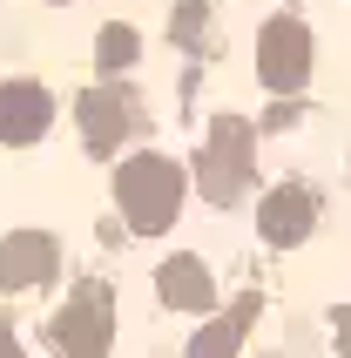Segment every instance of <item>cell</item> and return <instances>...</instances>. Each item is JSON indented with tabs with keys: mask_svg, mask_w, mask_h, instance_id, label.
Returning <instances> with one entry per match:
<instances>
[{
	"mask_svg": "<svg viewBox=\"0 0 351 358\" xmlns=\"http://www.w3.org/2000/svg\"><path fill=\"white\" fill-rule=\"evenodd\" d=\"M257 176V129L243 115H216L210 142H203V162H196V189L210 210H230Z\"/></svg>",
	"mask_w": 351,
	"mask_h": 358,
	"instance_id": "obj_2",
	"label": "cell"
},
{
	"mask_svg": "<svg viewBox=\"0 0 351 358\" xmlns=\"http://www.w3.org/2000/svg\"><path fill=\"white\" fill-rule=\"evenodd\" d=\"M331 338H338V352H351V304L331 311Z\"/></svg>",
	"mask_w": 351,
	"mask_h": 358,
	"instance_id": "obj_13",
	"label": "cell"
},
{
	"mask_svg": "<svg viewBox=\"0 0 351 358\" xmlns=\"http://www.w3.org/2000/svg\"><path fill=\"white\" fill-rule=\"evenodd\" d=\"M257 230H264V243H271V250H291V243H304V237L317 230V196L304 189V182H277V189H264Z\"/></svg>",
	"mask_w": 351,
	"mask_h": 358,
	"instance_id": "obj_6",
	"label": "cell"
},
{
	"mask_svg": "<svg viewBox=\"0 0 351 358\" xmlns=\"http://www.w3.org/2000/svg\"><path fill=\"white\" fill-rule=\"evenodd\" d=\"M203 27H210V7H203V0H189V7H176V14H169V41H176V48H196Z\"/></svg>",
	"mask_w": 351,
	"mask_h": 358,
	"instance_id": "obj_12",
	"label": "cell"
},
{
	"mask_svg": "<svg viewBox=\"0 0 351 358\" xmlns=\"http://www.w3.org/2000/svg\"><path fill=\"white\" fill-rule=\"evenodd\" d=\"M156 298L169 304V311H216L210 264H203V257H169L156 271Z\"/></svg>",
	"mask_w": 351,
	"mask_h": 358,
	"instance_id": "obj_9",
	"label": "cell"
},
{
	"mask_svg": "<svg viewBox=\"0 0 351 358\" xmlns=\"http://www.w3.org/2000/svg\"><path fill=\"white\" fill-rule=\"evenodd\" d=\"M0 358H27V352H20V338H14V324H7V318H0Z\"/></svg>",
	"mask_w": 351,
	"mask_h": 358,
	"instance_id": "obj_14",
	"label": "cell"
},
{
	"mask_svg": "<svg viewBox=\"0 0 351 358\" xmlns=\"http://www.w3.org/2000/svg\"><path fill=\"white\" fill-rule=\"evenodd\" d=\"M48 338H55L68 358H101L108 345H115V298H108V284H75V291L55 304Z\"/></svg>",
	"mask_w": 351,
	"mask_h": 358,
	"instance_id": "obj_3",
	"label": "cell"
},
{
	"mask_svg": "<svg viewBox=\"0 0 351 358\" xmlns=\"http://www.w3.org/2000/svg\"><path fill=\"white\" fill-rule=\"evenodd\" d=\"M75 122H81V142H88L95 156H108V149H122V136L136 129V95L108 75L101 88H88V95L75 101Z\"/></svg>",
	"mask_w": 351,
	"mask_h": 358,
	"instance_id": "obj_5",
	"label": "cell"
},
{
	"mask_svg": "<svg viewBox=\"0 0 351 358\" xmlns=\"http://www.w3.org/2000/svg\"><path fill=\"white\" fill-rule=\"evenodd\" d=\"M55 264H61V243L48 230H14L0 243V291H34L55 278Z\"/></svg>",
	"mask_w": 351,
	"mask_h": 358,
	"instance_id": "obj_8",
	"label": "cell"
},
{
	"mask_svg": "<svg viewBox=\"0 0 351 358\" xmlns=\"http://www.w3.org/2000/svg\"><path fill=\"white\" fill-rule=\"evenodd\" d=\"M257 81L271 95H297L311 81V27L297 14H271L257 34Z\"/></svg>",
	"mask_w": 351,
	"mask_h": 358,
	"instance_id": "obj_4",
	"label": "cell"
},
{
	"mask_svg": "<svg viewBox=\"0 0 351 358\" xmlns=\"http://www.w3.org/2000/svg\"><path fill=\"white\" fill-rule=\"evenodd\" d=\"M257 311H264V298L243 291V298L230 304V318H210L189 338V358H236V352H243V338H250V324H257Z\"/></svg>",
	"mask_w": 351,
	"mask_h": 358,
	"instance_id": "obj_10",
	"label": "cell"
},
{
	"mask_svg": "<svg viewBox=\"0 0 351 358\" xmlns=\"http://www.w3.org/2000/svg\"><path fill=\"white\" fill-rule=\"evenodd\" d=\"M182 196H189V169H182L176 156L142 149V156H129L115 169V210H122V223H129L136 237H162V230H176Z\"/></svg>",
	"mask_w": 351,
	"mask_h": 358,
	"instance_id": "obj_1",
	"label": "cell"
},
{
	"mask_svg": "<svg viewBox=\"0 0 351 358\" xmlns=\"http://www.w3.org/2000/svg\"><path fill=\"white\" fill-rule=\"evenodd\" d=\"M55 129V95L41 88V81H0V142H14V149H27V142H41Z\"/></svg>",
	"mask_w": 351,
	"mask_h": 358,
	"instance_id": "obj_7",
	"label": "cell"
},
{
	"mask_svg": "<svg viewBox=\"0 0 351 358\" xmlns=\"http://www.w3.org/2000/svg\"><path fill=\"white\" fill-rule=\"evenodd\" d=\"M55 7H68V0H55Z\"/></svg>",
	"mask_w": 351,
	"mask_h": 358,
	"instance_id": "obj_15",
	"label": "cell"
},
{
	"mask_svg": "<svg viewBox=\"0 0 351 358\" xmlns=\"http://www.w3.org/2000/svg\"><path fill=\"white\" fill-rule=\"evenodd\" d=\"M136 55H142V34L129 27V20H108L95 34V68L101 75H122V68H136Z\"/></svg>",
	"mask_w": 351,
	"mask_h": 358,
	"instance_id": "obj_11",
	"label": "cell"
}]
</instances>
